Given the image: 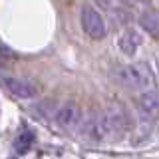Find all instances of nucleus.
<instances>
[{
	"label": "nucleus",
	"mask_w": 159,
	"mask_h": 159,
	"mask_svg": "<svg viewBox=\"0 0 159 159\" xmlns=\"http://www.w3.org/2000/svg\"><path fill=\"white\" fill-rule=\"evenodd\" d=\"M78 131L88 141H102V139L109 137L111 131H109V121H107L106 111H93L84 119L80 117Z\"/></svg>",
	"instance_id": "f03ea898"
},
{
	"label": "nucleus",
	"mask_w": 159,
	"mask_h": 159,
	"mask_svg": "<svg viewBox=\"0 0 159 159\" xmlns=\"http://www.w3.org/2000/svg\"><path fill=\"white\" fill-rule=\"evenodd\" d=\"M98 4H99V6H103V8H107L109 4H111V0H98Z\"/></svg>",
	"instance_id": "f8f14e48"
},
{
	"label": "nucleus",
	"mask_w": 159,
	"mask_h": 159,
	"mask_svg": "<svg viewBox=\"0 0 159 159\" xmlns=\"http://www.w3.org/2000/svg\"><path fill=\"white\" fill-rule=\"evenodd\" d=\"M139 26H141L149 36L159 40V10L147 8L139 14Z\"/></svg>",
	"instance_id": "6e6552de"
},
{
	"label": "nucleus",
	"mask_w": 159,
	"mask_h": 159,
	"mask_svg": "<svg viewBox=\"0 0 159 159\" xmlns=\"http://www.w3.org/2000/svg\"><path fill=\"white\" fill-rule=\"evenodd\" d=\"M56 123L62 129H70L80 123V107L74 102H66L56 111Z\"/></svg>",
	"instance_id": "39448f33"
},
{
	"label": "nucleus",
	"mask_w": 159,
	"mask_h": 159,
	"mask_svg": "<svg viewBox=\"0 0 159 159\" xmlns=\"http://www.w3.org/2000/svg\"><path fill=\"white\" fill-rule=\"evenodd\" d=\"M0 82H2V86L6 88L12 96H16L20 99H32V98H36V93H38L36 86H34L32 82H28V80H24V78L2 76Z\"/></svg>",
	"instance_id": "20e7f679"
},
{
	"label": "nucleus",
	"mask_w": 159,
	"mask_h": 159,
	"mask_svg": "<svg viewBox=\"0 0 159 159\" xmlns=\"http://www.w3.org/2000/svg\"><path fill=\"white\" fill-rule=\"evenodd\" d=\"M106 116H107V121H109V131H111V135L123 133L127 129V116H125V111H123L121 106L113 103L111 107L106 109Z\"/></svg>",
	"instance_id": "423d86ee"
},
{
	"label": "nucleus",
	"mask_w": 159,
	"mask_h": 159,
	"mask_svg": "<svg viewBox=\"0 0 159 159\" xmlns=\"http://www.w3.org/2000/svg\"><path fill=\"white\" fill-rule=\"evenodd\" d=\"M32 145H34V133H30V131L20 133V135H16V139H14V151H16V155L28 153L30 149H32Z\"/></svg>",
	"instance_id": "9d476101"
},
{
	"label": "nucleus",
	"mask_w": 159,
	"mask_h": 159,
	"mask_svg": "<svg viewBox=\"0 0 159 159\" xmlns=\"http://www.w3.org/2000/svg\"><path fill=\"white\" fill-rule=\"evenodd\" d=\"M121 2H123V4H129V2H131V0H121Z\"/></svg>",
	"instance_id": "4468645a"
},
{
	"label": "nucleus",
	"mask_w": 159,
	"mask_h": 159,
	"mask_svg": "<svg viewBox=\"0 0 159 159\" xmlns=\"http://www.w3.org/2000/svg\"><path fill=\"white\" fill-rule=\"evenodd\" d=\"M119 50H121L125 56H135V52H137V48H139V44H141V36L135 32V30H125V32L119 36Z\"/></svg>",
	"instance_id": "1a4fd4ad"
},
{
	"label": "nucleus",
	"mask_w": 159,
	"mask_h": 159,
	"mask_svg": "<svg viewBox=\"0 0 159 159\" xmlns=\"http://www.w3.org/2000/svg\"><path fill=\"white\" fill-rule=\"evenodd\" d=\"M137 2H141V4H149V0H137Z\"/></svg>",
	"instance_id": "ddd939ff"
},
{
	"label": "nucleus",
	"mask_w": 159,
	"mask_h": 159,
	"mask_svg": "<svg viewBox=\"0 0 159 159\" xmlns=\"http://www.w3.org/2000/svg\"><path fill=\"white\" fill-rule=\"evenodd\" d=\"M139 109L145 113L147 117H157L159 116V92L157 89H147L141 92L137 98Z\"/></svg>",
	"instance_id": "0eeeda50"
},
{
	"label": "nucleus",
	"mask_w": 159,
	"mask_h": 159,
	"mask_svg": "<svg viewBox=\"0 0 159 159\" xmlns=\"http://www.w3.org/2000/svg\"><path fill=\"white\" fill-rule=\"evenodd\" d=\"M119 80L123 82V86L137 89L139 93L147 92V89H155V76H153L151 68L143 62L121 68L119 70Z\"/></svg>",
	"instance_id": "f257e3e1"
},
{
	"label": "nucleus",
	"mask_w": 159,
	"mask_h": 159,
	"mask_svg": "<svg viewBox=\"0 0 159 159\" xmlns=\"http://www.w3.org/2000/svg\"><path fill=\"white\" fill-rule=\"evenodd\" d=\"M12 58H14V52L2 42V40H0V68H4L6 64H10V62H12Z\"/></svg>",
	"instance_id": "9b49d317"
},
{
	"label": "nucleus",
	"mask_w": 159,
	"mask_h": 159,
	"mask_svg": "<svg viewBox=\"0 0 159 159\" xmlns=\"http://www.w3.org/2000/svg\"><path fill=\"white\" fill-rule=\"evenodd\" d=\"M80 20H82L84 32H86L92 40H103V38H106V34H107L106 22H103L102 14H99L96 8L84 6L82 14H80Z\"/></svg>",
	"instance_id": "7ed1b4c3"
},
{
	"label": "nucleus",
	"mask_w": 159,
	"mask_h": 159,
	"mask_svg": "<svg viewBox=\"0 0 159 159\" xmlns=\"http://www.w3.org/2000/svg\"><path fill=\"white\" fill-rule=\"evenodd\" d=\"M12 159H16V157H12Z\"/></svg>",
	"instance_id": "2eb2a0df"
}]
</instances>
